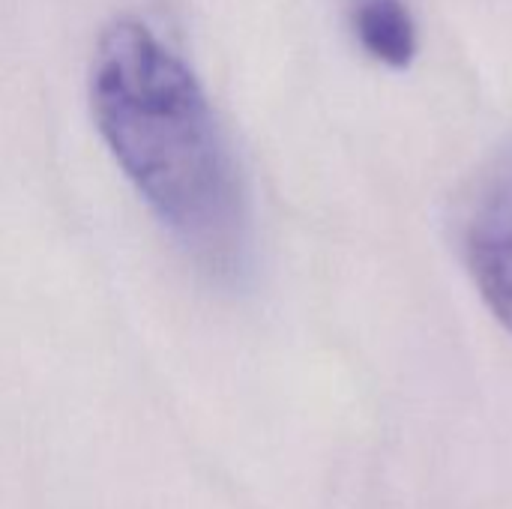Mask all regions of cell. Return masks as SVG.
Here are the masks:
<instances>
[{"instance_id":"cell-1","label":"cell","mask_w":512,"mask_h":509,"mask_svg":"<svg viewBox=\"0 0 512 509\" xmlns=\"http://www.w3.org/2000/svg\"><path fill=\"white\" fill-rule=\"evenodd\" d=\"M90 108L183 255L213 282L237 285L252 264L249 195L195 69L150 24L117 15L93 48Z\"/></svg>"},{"instance_id":"cell-2","label":"cell","mask_w":512,"mask_h":509,"mask_svg":"<svg viewBox=\"0 0 512 509\" xmlns=\"http://www.w3.org/2000/svg\"><path fill=\"white\" fill-rule=\"evenodd\" d=\"M465 264L492 315L512 333V159L471 207Z\"/></svg>"},{"instance_id":"cell-3","label":"cell","mask_w":512,"mask_h":509,"mask_svg":"<svg viewBox=\"0 0 512 509\" xmlns=\"http://www.w3.org/2000/svg\"><path fill=\"white\" fill-rule=\"evenodd\" d=\"M351 27L387 66H408L417 54V24L405 0H351Z\"/></svg>"}]
</instances>
